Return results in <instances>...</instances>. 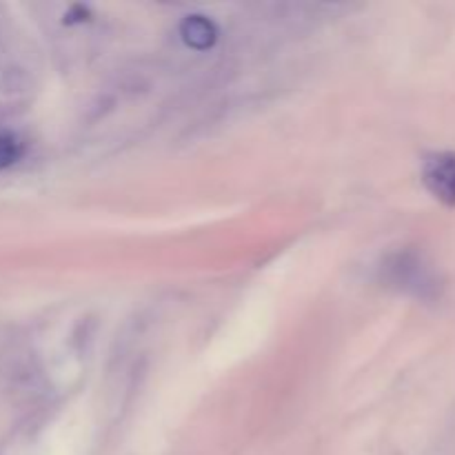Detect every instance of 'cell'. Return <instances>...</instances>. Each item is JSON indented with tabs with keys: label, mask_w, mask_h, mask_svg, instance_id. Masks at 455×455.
Segmentation results:
<instances>
[{
	"label": "cell",
	"mask_w": 455,
	"mask_h": 455,
	"mask_svg": "<svg viewBox=\"0 0 455 455\" xmlns=\"http://www.w3.org/2000/svg\"><path fill=\"white\" fill-rule=\"evenodd\" d=\"M422 182L444 207L455 209V151H435L422 163Z\"/></svg>",
	"instance_id": "cell-1"
},
{
	"label": "cell",
	"mask_w": 455,
	"mask_h": 455,
	"mask_svg": "<svg viewBox=\"0 0 455 455\" xmlns=\"http://www.w3.org/2000/svg\"><path fill=\"white\" fill-rule=\"evenodd\" d=\"M180 36L187 47L203 52V49L213 47V43L218 38V27L207 16L196 13V16H187L180 22Z\"/></svg>",
	"instance_id": "cell-2"
},
{
	"label": "cell",
	"mask_w": 455,
	"mask_h": 455,
	"mask_svg": "<svg viewBox=\"0 0 455 455\" xmlns=\"http://www.w3.org/2000/svg\"><path fill=\"white\" fill-rule=\"evenodd\" d=\"M25 142L12 132H0V169H7L20 160Z\"/></svg>",
	"instance_id": "cell-3"
}]
</instances>
